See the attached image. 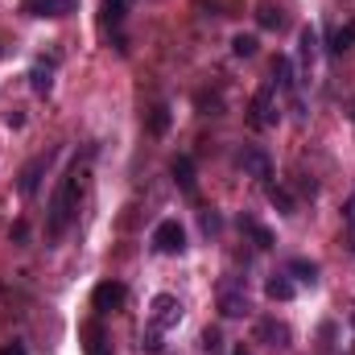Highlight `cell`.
<instances>
[{
    "instance_id": "obj_28",
    "label": "cell",
    "mask_w": 355,
    "mask_h": 355,
    "mask_svg": "<svg viewBox=\"0 0 355 355\" xmlns=\"http://www.w3.org/2000/svg\"><path fill=\"white\" fill-rule=\"evenodd\" d=\"M232 355H252V352H244V347H236V352H232Z\"/></svg>"
},
{
    "instance_id": "obj_24",
    "label": "cell",
    "mask_w": 355,
    "mask_h": 355,
    "mask_svg": "<svg viewBox=\"0 0 355 355\" xmlns=\"http://www.w3.org/2000/svg\"><path fill=\"white\" fill-rule=\"evenodd\" d=\"M29 79H33V91H37V95H46L50 83H54V79H50V67H33V75H29Z\"/></svg>"
},
{
    "instance_id": "obj_19",
    "label": "cell",
    "mask_w": 355,
    "mask_h": 355,
    "mask_svg": "<svg viewBox=\"0 0 355 355\" xmlns=\"http://www.w3.org/2000/svg\"><path fill=\"white\" fill-rule=\"evenodd\" d=\"M268 202L281 211V215H293V194L285 186H268Z\"/></svg>"
},
{
    "instance_id": "obj_13",
    "label": "cell",
    "mask_w": 355,
    "mask_h": 355,
    "mask_svg": "<svg viewBox=\"0 0 355 355\" xmlns=\"http://www.w3.org/2000/svg\"><path fill=\"white\" fill-rule=\"evenodd\" d=\"M297 289H293V281H289V272H272L265 281V297L268 302H289Z\"/></svg>"
},
{
    "instance_id": "obj_22",
    "label": "cell",
    "mask_w": 355,
    "mask_h": 355,
    "mask_svg": "<svg viewBox=\"0 0 355 355\" xmlns=\"http://www.w3.org/2000/svg\"><path fill=\"white\" fill-rule=\"evenodd\" d=\"M289 272L297 277V281H318V265H310V261H289Z\"/></svg>"
},
{
    "instance_id": "obj_14",
    "label": "cell",
    "mask_w": 355,
    "mask_h": 355,
    "mask_svg": "<svg viewBox=\"0 0 355 355\" xmlns=\"http://www.w3.org/2000/svg\"><path fill=\"white\" fill-rule=\"evenodd\" d=\"M42 170H46V157H33V162H29V166L21 170V182H17V186H21V194H25V198H33V194H37Z\"/></svg>"
},
{
    "instance_id": "obj_12",
    "label": "cell",
    "mask_w": 355,
    "mask_h": 355,
    "mask_svg": "<svg viewBox=\"0 0 355 355\" xmlns=\"http://www.w3.org/2000/svg\"><path fill=\"white\" fill-rule=\"evenodd\" d=\"M277 91H285V95H293V62L285 58V54H277L272 58V79H268Z\"/></svg>"
},
{
    "instance_id": "obj_3",
    "label": "cell",
    "mask_w": 355,
    "mask_h": 355,
    "mask_svg": "<svg viewBox=\"0 0 355 355\" xmlns=\"http://www.w3.org/2000/svg\"><path fill=\"white\" fill-rule=\"evenodd\" d=\"M153 248H157L162 257H182V252H186V227H182L178 219H162V223L153 227Z\"/></svg>"
},
{
    "instance_id": "obj_4",
    "label": "cell",
    "mask_w": 355,
    "mask_h": 355,
    "mask_svg": "<svg viewBox=\"0 0 355 355\" xmlns=\"http://www.w3.org/2000/svg\"><path fill=\"white\" fill-rule=\"evenodd\" d=\"M248 120H252V128H272V124H277V87H272V83H265V87L252 95Z\"/></svg>"
},
{
    "instance_id": "obj_23",
    "label": "cell",
    "mask_w": 355,
    "mask_h": 355,
    "mask_svg": "<svg viewBox=\"0 0 355 355\" xmlns=\"http://www.w3.org/2000/svg\"><path fill=\"white\" fill-rule=\"evenodd\" d=\"M240 227H248L252 232V240H257V248H272V236H268L261 223H252V219H240Z\"/></svg>"
},
{
    "instance_id": "obj_8",
    "label": "cell",
    "mask_w": 355,
    "mask_h": 355,
    "mask_svg": "<svg viewBox=\"0 0 355 355\" xmlns=\"http://www.w3.org/2000/svg\"><path fill=\"white\" fill-rule=\"evenodd\" d=\"M29 17H71L79 12V0H25Z\"/></svg>"
},
{
    "instance_id": "obj_16",
    "label": "cell",
    "mask_w": 355,
    "mask_h": 355,
    "mask_svg": "<svg viewBox=\"0 0 355 355\" xmlns=\"http://www.w3.org/2000/svg\"><path fill=\"white\" fill-rule=\"evenodd\" d=\"M174 178H178V186H182L186 194H194V190H198V182H194V162H190L186 153L174 162Z\"/></svg>"
},
{
    "instance_id": "obj_9",
    "label": "cell",
    "mask_w": 355,
    "mask_h": 355,
    "mask_svg": "<svg viewBox=\"0 0 355 355\" xmlns=\"http://www.w3.org/2000/svg\"><path fill=\"white\" fill-rule=\"evenodd\" d=\"M79 339H83V355H112V347H107V335H103V327H99L95 318L79 327Z\"/></svg>"
},
{
    "instance_id": "obj_21",
    "label": "cell",
    "mask_w": 355,
    "mask_h": 355,
    "mask_svg": "<svg viewBox=\"0 0 355 355\" xmlns=\"http://www.w3.org/2000/svg\"><path fill=\"white\" fill-rule=\"evenodd\" d=\"M232 54H236V58H252V54H257V37H252V33L232 37Z\"/></svg>"
},
{
    "instance_id": "obj_15",
    "label": "cell",
    "mask_w": 355,
    "mask_h": 355,
    "mask_svg": "<svg viewBox=\"0 0 355 355\" xmlns=\"http://www.w3.org/2000/svg\"><path fill=\"white\" fill-rule=\"evenodd\" d=\"M285 21H289V17H285L281 4H261V8H257V25H261V29H277V33H281Z\"/></svg>"
},
{
    "instance_id": "obj_5",
    "label": "cell",
    "mask_w": 355,
    "mask_h": 355,
    "mask_svg": "<svg viewBox=\"0 0 355 355\" xmlns=\"http://www.w3.org/2000/svg\"><path fill=\"white\" fill-rule=\"evenodd\" d=\"M236 166L244 170V178H257V182H268V178H272V157H268L261 145H248V149H240Z\"/></svg>"
},
{
    "instance_id": "obj_2",
    "label": "cell",
    "mask_w": 355,
    "mask_h": 355,
    "mask_svg": "<svg viewBox=\"0 0 355 355\" xmlns=\"http://www.w3.org/2000/svg\"><path fill=\"white\" fill-rule=\"evenodd\" d=\"M182 322V302L170 297V293H157L153 306H149V331H145V347L149 352H162V335L174 331Z\"/></svg>"
},
{
    "instance_id": "obj_6",
    "label": "cell",
    "mask_w": 355,
    "mask_h": 355,
    "mask_svg": "<svg viewBox=\"0 0 355 355\" xmlns=\"http://www.w3.org/2000/svg\"><path fill=\"white\" fill-rule=\"evenodd\" d=\"M124 302H128V289H124L120 281H103V285H95V293H91V306H95L99 314H116V310H124Z\"/></svg>"
},
{
    "instance_id": "obj_26",
    "label": "cell",
    "mask_w": 355,
    "mask_h": 355,
    "mask_svg": "<svg viewBox=\"0 0 355 355\" xmlns=\"http://www.w3.org/2000/svg\"><path fill=\"white\" fill-rule=\"evenodd\" d=\"M202 347H207V352H215V347H219V335H215V331H207V335H202Z\"/></svg>"
},
{
    "instance_id": "obj_10",
    "label": "cell",
    "mask_w": 355,
    "mask_h": 355,
    "mask_svg": "<svg viewBox=\"0 0 355 355\" xmlns=\"http://www.w3.org/2000/svg\"><path fill=\"white\" fill-rule=\"evenodd\" d=\"M297 46H302V79H310L314 58H318V29H314V25H306V29H302V37H297Z\"/></svg>"
},
{
    "instance_id": "obj_29",
    "label": "cell",
    "mask_w": 355,
    "mask_h": 355,
    "mask_svg": "<svg viewBox=\"0 0 355 355\" xmlns=\"http://www.w3.org/2000/svg\"><path fill=\"white\" fill-rule=\"evenodd\" d=\"M352 322H355V318H352Z\"/></svg>"
},
{
    "instance_id": "obj_7",
    "label": "cell",
    "mask_w": 355,
    "mask_h": 355,
    "mask_svg": "<svg viewBox=\"0 0 355 355\" xmlns=\"http://www.w3.org/2000/svg\"><path fill=\"white\" fill-rule=\"evenodd\" d=\"M257 339H261V343H268L272 352H285L293 335H289V327H285V322H277V318H265V322H257Z\"/></svg>"
},
{
    "instance_id": "obj_18",
    "label": "cell",
    "mask_w": 355,
    "mask_h": 355,
    "mask_svg": "<svg viewBox=\"0 0 355 355\" xmlns=\"http://www.w3.org/2000/svg\"><path fill=\"white\" fill-rule=\"evenodd\" d=\"M166 128H170V107H166V103H153V112H149V132L162 137Z\"/></svg>"
},
{
    "instance_id": "obj_20",
    "label": "cell",
    "mask_w": 355,
    "mask_h": 355,
    "mask_svg": "<svg viewBox=\"0 0 355 355\" xmlns=\"http://www.w3.org/2000/svg\"><path fill=\"white\" fill-rule=\"evenodd\" d=\"M355 46V25H343L335 37H331V54H347Z\"/></svg>"
},
{
    "instance_id": "obj_27",
    "label": "cell",
    "mask_w": 355,
    "mask_h": 355,
    "mask_svg": "<svg viewBox=\"0 0 355 355\" xmlns=\"http://www.w3.org/2000/svg\"><path fill=\"white\" fill-rule=\"evenodd\" d=\"M0 355H25V343H4Z\"/></svg>"
},
{
    "instance_id": "obj_11",
    "label": "cell",
    "mask_w": 355,
    "mask_h": 355,
    "mask_svg": "<svg viewBox=\"0 0 355 355\" xmlns=\"http://www.w3.org/2000/svg\"><path fill=\"white\" fill-rule=\"evenodd\" d=\"M219 314H223V318H244V314H248V293L223 289V293H219Z\"/></svg>"
},
{
    "instance_id": "obj_17",
    "label": "cell",
    "mask_w": 355,
    "mask_h": 355,
    "mask_svg": "<svg viewBox=\"0 0 355 355\" xmlns=\"http://www.w3.org/2000/svg\"><path fill=\"white\" fill-rule=\"evenodd\" d=\"M99 17H103V25H120V21L128 17V0H103Z\"/></svg>"
},
{
    "instance_id": "obj_1",
    "label": "cell",
    "mask_w": 355,
    "mask_h": 355,
    "mask_svg": "<svg viewBox=\"0 0 355 355\" xmlns=\"http://www.w3.org/2000/svg\"><path fill=\"white\" fill-rule=\"evenodd\" d=\"M83 186H87V162H75L67 174L58 178L54 194H50V207H46V236L50 240H62L79 215V198H83Z\"/></svg>"
},
{
    "instance_id": "obj_25",
    "label": "cell",
    "mask_w": 355,
    "mask_h": 355,
    "mask_svg": "<svg viewBox=\"0 0 355 355\" xmlns=\"http://www.w3.org/2000/svg\"><path fill=\"white\" fill-rule=\"evenodd\" d=\"M343 223L352 227V240H347V248H352V252H355V194H352V198H347V202H343Z\"/></svg>"
}]
</instances>
